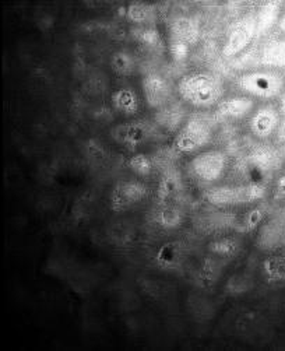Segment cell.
Segmentation results:
<instances>
[{
	"mask_svg": "<svg viewBox=\"0 0 285 351\" xmlns=\"http://www.w3.org/2000/svg\"><path fill=\"white\" fill-rule=\"evenodd\" d=\"M177 93L184 102L203 110L219 104L224 94V86L216 75L210 72H195L179 80Z\"/></svg>",
	"mask_w": 285,
	"mask_h": 351,
	"instance_id": "cell-1",
	"label": "cell"
},
{
	"mask_svg": "<svg viewBox=\"0 0 285 351\" xmlns=\"http://www.w3.org/2000/svg\"><path fill=\"white\" fill-rule=\"evenodd\" d=\"M266 196V186L259 182H249L242 185H224L210 188L204 197L216 207H231L252 204Z\"/></svg>",
	"mask_w": 285,
	"mask_h": 351,
	"instance_id": "cell-2",
	"label": "cell"
},
{
	"mask_svg": "<svg viewBox=\"0 0 285 351\" xmlns=\"http://www.w3.org/2000/svg\"><path fill=\"white\" fill-rule=\"evenodd\" d=\"M236 86L251 98L273 99L282 94L285 80L274 70H255L238 77Z\"/></svg>",
	"mask_w": 285,
	"mask_h": 351,
	"instance_id": "cell-3",
	"label": "cell"
},
{
	"mask_svg": "<svg viewBox=\"0 0 285 351\" xmlns=\"http://www.w3.org/2000/svg\"><path fill=\"white\" fill-rule=\"evenodd\" d=\"M211 138V123L203 117H192L176 132L172 147L179 154H195L204 149Z\"/></svg>",
	"mask_w": 285,
	"mask_h": 351,
	"instance_id": "cell-4",
	"label": "cell"
},
{
	"mask_svg": "<svg viewBox=\"0 0 285 351\" xmlns=\"http://www.w3.org/2000/svg\"><path fill=\"white\" fill-rule=\"evenodd\" d=\"M228 157L221 150H207L199 153L189 162V172L192 177L203 184H212L220 181L227 171Z\"/></svg>",
	"mask_w": 285,
	"mask_h": 351,
	"instance_id": "cell-5",
	"label": "cell"
},
{
	"mask_svg": "<svg viewBox=\"0 0 285 351\" xmlns=\"http://www.w3.org/2000/svg\"><path fill=\"white\" fill-rule=\"evenodd\" d=\"M258 37V21L255 13H246L230 28L223 47L225 58H234L243 52Z\"/></svg>",
	"mask_w": 285,
	"mask_h": 351,
	"instance_id": "cell-6",
	"label": "cell"
},
{
	"mask_svg": "<svg viewBox=\"0 0 285 351\" xmlns=\"http://www.w3.org/2000/svg\"><path fill=\"white\" fill-rule=\"evenodd\" d=\"M153 133L154 126L145 119L123 122L111 129V137L114 138V142L129 150H136L149 142Z\"/></svg>",
	"mask_w": 285,
	"mask_h": 351,
	"instance_id": "cell-7",
	"label": "cell"
},
{
	"mask_svg": "<svg viewBox=\"0 0 285 351\" xmlns=\"http://www.w3.org/2000/svg\"><path fill=\"white\" fill-rule=\"evenodd\" d=\"M149 195L147 186L140 181H121L110 195V206L115 213H123L141 203Z\"/></svg>",
	"mask_w": 285,
	"mask_h": 351,
	"instance_id": "cell-8",
	"label": "cell"
},
{
	"mask_svg": "<svg viewBox=\"0 0 285 351\" xmlns=\"http://www.w3.org/2000/svg\"><path fill=\"white\" fill-rule=\"evenodd\" d=\"M141 88L147 105L153 110H160L172 101V84L161 73H147L141 80Z\"/></svg>",
	"mask_w": 285,
	"mask_h": 351,
	"instance_id": "cell-9",
	"label": "cell"
},
{
	"mask_svg": "<svg viewBox=\"0 0 285 351\" xmlns=\"http://www.w3.org/2000/svg\"><path fill=\"white\" fill-rule=\"evenodd\" d=\"M281 123V114L274 105H263L249 121V129L260 140H266L277 133Z\"/></svg>",
	"mask_w": 285,
	"mask_h": 351,
	"instance_id": "cell-10",
	"label": "cell"
},
{
	"mask_svg": "<svg viewBox=\"0 0 285 351\" xmlns=\"http://www.w3.org/2000/svg\"><path fill=\"white\" fill-rule=\"evenodd\" d=\"M186 122V108L179 101H171L154 115V125L166 133H176Z\"/></svg>",
	"mask_w": 285,
	"mask_h": 351,
	"instance_id": "cell-11",
	"label": "cell"
},
{
	"mask_svg": "<svg viewBox=\"0 0 285 351\" xmlns=\"http://www.w3.org/2000/svg\"><path fill=\"white\" fill-rule=\"evenodd\" d=\"M253 108V98L246 95H235L219 102L216 117L220 121H239L251 115Z\"/></svg>",
	"mask_w": 285,
	"mask_h": 351,
	"instance_id": "cell-12",
	"label": "cell"
},
{
	"mask_svg": "<svg viewBox=\"0 0 285 351\" xmlns=\"http://www.w3.org/2000/svg\"><path fill=\"white\" fill-rule=\"evenodd\" d=\"M199 24L195 19L181 16L172 20L169 25V41H177L189 45L190 48L199 41Z\"/></svg>",
	"mask_w": 285,
	"mask_h": 351,
	"instance_id": "cell-13",
	"label": "cell"
},
{
	"mask_svg": "<svg viewBox=\"0 0 285 351\" xmlns=\"http://www.w3.org/2000/svg\"><path fill=\"white\" fill-rule=\"evenodd\" d=\"M185 256L184 245L179 241H171L161 245L156 254L157 265L164 270H177L181 267Z\"/></svg>",
	"mask_w": 285,
	"mask_h": 351,
	"instance_id": "cell-14",
	"label": "cell"
},
{
	"mask_svg": "<svg viewBox=\"0 0 285 351\" xmlns=\"http://www.w3.org/2000/svg\"><path fill=\"white\" fill-rule=\"evenodd\" d=\"M111 102H112L114 110L125 117L136 115L140 108L137 93L130 87H122L114 91L111 97Z\"/></svg>",
	"mask_w": 285,
	"mask_h": 351,
	"instance_id": "cell-15",
	"label": "cell"
},
{
	"mask_svg": "<svg viewBox=\"0 0 285 351\" xmlns=\"http://www.w3.org/2000/svg\"><path fill=\"white\" fill-rule=\"evenodd\" d=\"M247 164L260 173H269L280 165V157L273 149L259 147L249 154Z\"/></svg>",
	"mask_w": 285,
	"mask_h": 351,
	"instance_id": "cell-16",
	"label": "cell"
},
{
	"mask_svg": "<svg viewBox=\"0 0 285 351\" xmlns=\"http://www.w3.org/2000/svg\"><path fill=\"white\" fill-rule=\"evenodd\" d=\"M154 221L162 230L172 231L184 224L185 213L177 206L161 204L154 215Z\"/></svg>",
	"mask_w": 285,
	"mask_h": 351,
	"instance_id": "cell-17",
	"label": "cell"
},
{
	"mask_svg": "<svg viewBox=\"0 0 285 351\" xmlns=\"http://www.w3.org/2000/svg\"><path fill=\"white\" fill-rule=\"evenodd\" d=\"M182 191L181 173L176 169H168L162 173L157 188V199L160 203L169 200Z\"/></svg>",
	"mask_w": 285,
	"mask_h": 351,
	"instance_id": "cell-18",
	"label": "cell"
},
{
	"mask_svg": "<svg viewBox=\"0 0 285 351\" xmlns=\"http://www.w3.org/2000/svg\"><path fill=\"white\" fill-rule=\"evenodd\" d=\"M207 250L214 258L228 261V259H234L239 254L240 242L235 237H224V238L211 241L208 243Z\"/></svg>",
	"mask_w": 285,
	"mask_h": 351,
	"instance_id": "cell-19",
	"label": "cell"
},
{
	"mask_svg": "<svg viewBox=\"0 0 285 351\" xmlns=\"http://www.w3.org/2000/svg\"><path fill=\"white\" fill-rule=\"evenodd\" d=\"M260 63L266 67H285V38H277L262 48Z\"/></svg>",
	"mask_w": 285,
	"mask_h": 351,
	"instance_id": "cell-20",
	"label": "cell"
},
{
	"mask_svg": "<svg viewBox=\"0 0 285 351\" xmlns=\"http://www.w3.org/2000/svg\"><path fill=\"white\" fill-rule=\"evenodd\" d=\"M126 17L130 23L136 24L137 27H149L156 21L157 10L153 5L134 2L127 6Z\"/></svg>",
	"mask_w": 285,
	"mask_h": 351,
	"instance_id": "cell-21",
	"label": "cell"
},
{
	"mask_svg": "<svg viewBox=\"0 0 285 351\" xmlns=\"http://www.w3.org/2000/svg\"><path fill=\"white\" fill-rule=\"evenodd\" d=\"M224 261L219 258H206L197 271V282L203 287H211L217 283V280L221 277Z\"/></svg>",
	"mask_w": 285,
	"mask_h": 351,
	"instance_id": "cell-22",
	"label": "cell"
},
{
	"mask_svg": "<svg viewBox=\"0 0 285 351\" xmlns=\"http://www.w3.org/2000/svg\"><path fill=\"white\" fill-rule=\"evenodd\" d=\"M137 60L127 51H116L111 56L112 72L121 77H129L136 72Z\"/></svg>",
	"mask_w": 285,
	"mask_h": 351,
	"instance_id": "cell-23",
	"label": "cell"
},
{
	"mask_svg": "<svg viewBox=\"0 0 285 351\" xmlns=\"http://www.w3.org/2000/svg\"><path fill=\"white\" fill-rule=\"evenodd\" d=\"M263 274L269 283H285V256L273 255L262 265Z\"/></svg>",
	"mask_w": 285,
	"mask_h": 351,
	"instance_id": "cell-24",
	"label": "cell"
},
{
	"mask_svg": "<svg viewBox=\"0 0 285 351\" xmlns=\"http://www.w3.org/2000/svg\"><path fill=\"white\" fill-rule=\"evenodd\" d=\"M280 8L281 3L278 2H269L260 6L259 12L256 13V21H258V37L266 31H269L275 23L280 16Z\"/></svg>",
	"mask_w": 285,
	"mask_h": 351,
	"instance_id": "cell-25",
	"label": "cell"
},
{
	"mask_svg": "<svg viewBox=\"0 0 285 351\" xmlns=\"http://www.w3.org/2000/svg\"><path fill=\"white\" fill-rule=\"evenodd\" d=\"M133 38L141 45L147 49H158L161 47V35L160 31L153 27H136L132 31Z\"/></svg>",
	"mask_w": 285,
	"mask_h": 351,
	"instance_id": "cell-26",
	"label": "cell"
},
{
	"mask_svg": "<svg viewBox=\"0 0 285 351\" xmlns=\"http://www.w3.org/2000/svg\"><path fill=\"white\" fill-rule=\"evenodd\" d=\"M252 289L253 278L246 273H236L231 276L225 285V291L232 297L247 294L249 291H252Z\"/></svg>",
	"mask_w": 285,
	"mask_h": 351,
	"instance_id": "cell-27",
	"label": "cell"
},
{
	"mask_svg": "<svg viewBox=\"0 0 285 351\" xmlns=\"http://www.w3.org/2000/svg\"><path fill=\"white\" fill-rule=\"evenodd\" d=\"M266 216V210L262 207H255L249 212L236 223L235 228L238 232L240 234H247L252 232L255 228H258L260 226V223L263 221Z\"/></svg>",
	"mask_w": 285,
	"mask_h": 351,
	"instance_id": "cell-28",
	"label": "cell"
},
{
	"mask_svg": "<svg viewBox=\"0 0 285 351\" xmlns=\"http://www.w3.org/2000/svg\"><path fill=\"white\" fill-rule=\"evenodd\" d=\"M127 167L130 168V171L133 173L137 175V177L147 178V177H150L153 169H154V161L150 156L138 153L129 158Z\"/></svg>",
	"mask_w": 285,
	"mask_h": 351,
	"instance_id": "cell-29",
	"label": "cell"
},
{
	"mask_svg": "<svg viewBox=\"0 0 285 351\" xmlns=\"http://www.w3.org/2000/svg\"><path fill=\"white\" fill-rule=\"evenodd\" d=\"M169 55H171V59L176 63H182L185 62L188 58H189V53H190V47L184 44V43H177V41H169Z\"/></svg>",
	"mask_w": 285,
	"mask_h": 351,
	"instance_id": "cell-30",
	"label": "cell"
},
{
	"mask_svg": "<svg viewBox=\"0 0 285 351\" xmlns=\"http://www.w3.org/2000/svg\"><path fill=\"white\" fill-rule=\"evenodd\" d=\"M274 197L275 199H285V172H282L275 181Z\"/></svg>",
	"mask_w": 285,
	"mask_h": 351,
	"instance_id": "cell-31",
	"label": "cell"
},
{
	"mask_svg": "<svg viewBox=\"0 0 285 351\" xmlns=\"http://www.w3.org/2000/svg\"><path fill=\"white\" fill-rule=\"evenodd\" d=\"M277 137L280 142H285V119L280 123L278 130H277Z\"/></svg>",
	"mask_w": 285,
	"mask_h": 351,
	"instance_id": "cell-32",
	"label": "cell"
},
{
	"mask_svg": "<svg viewBox=\"0 0 285 351\" xmlns=\"http://www.w3.org/2000/svg\"><path fill=\"white\" fill-rule=\"evenodd\" d=\"M278 27H280V29H281L282 32H285V12L282 13V16H281L280 20H278Z\"/></svg>",
	"mask_w": 285,
	"mask_h": 351,
	"instance_id": "cell-33",
	"label": "cell"
},
{
	"mask_svg": "<svg viewBox=\"0 0 285 351\" xmlns=\"http://www.w3.org/2000/svg\"><path fill=\"white\" fill-rule=\"evenodd\" d=\"M281 111H282L284 118H285V88L282 91V98H281Z\"/></svg>",
	"mask_w": 285,
	"mask_h": 351,
	"instance_id": "cell-34",
	"label": "cell"
}]
</instances>
